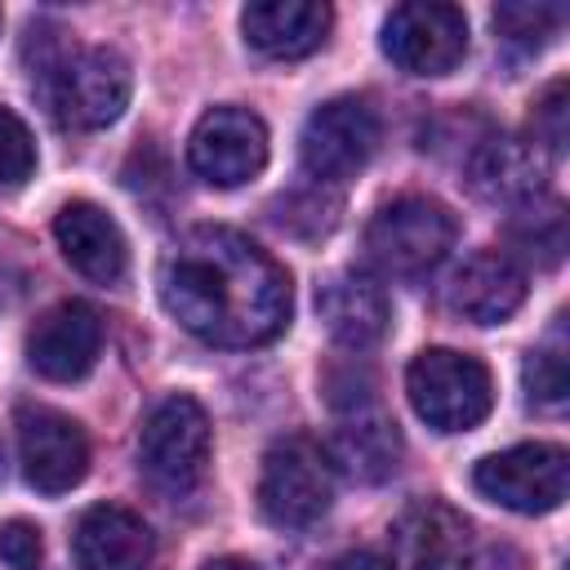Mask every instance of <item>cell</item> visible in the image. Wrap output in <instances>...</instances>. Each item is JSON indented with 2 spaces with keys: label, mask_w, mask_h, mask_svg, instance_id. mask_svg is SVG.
I'll return each mask as SVG.
<instances>
[{
  "label": "cell",
  "mask_w": 570,
  "mask_h": 570,
  "mask_svg": "<svg viewBox=\"0 0 570 570\" xmlns=\"http://www.w3.org/2000/svg\"><path fill=\"white\" fill-rule=\"evenodd\" d=\"M165 312L209 347H263L289 325V272L232 227H191L156 272Z\"/></svg>",
  "instance_id": "6da1fadb"
},
{
  "label": "cell",
  "mask_w": 570,
  "mask_h": 570,
  "mask_svg": "<svg viewBox=\"0 0 570 570\" xmlns=\"http://www.w3.org/2000/svg\"><path fill=\"white\" fill-rule=\"evenodd\" d=\"M40 85H45V98H49V111L58 116V125L102 129L129 107L134 76L116 49L89 45V49H67V53L49 58L40 67Z\"/></svg>",
  "instance_id": "7a4b0ae2"
},
{
  "label": "cell",
  "mask_w": 570,
  "mask_h": 570,
  "mask_svg": "<svg viewBox=\"0 0 570 570\" xmlns=\"http://www.w3.org/2000/svg\"><path fill=\"white\" fill-rule=\"evenodd\" d=\"M459 223L441 200L396 196L365 227V254L383 276L419 281L454 249Z\"/></svg>",
  "instance_id": "3957f363"
},
{
  "label": "cell",
  "mask_w": 570,
  "mask_h": 570,
  "mask_svg": "<svg viewBox=\"0 0 570 570\" xmlns=\"http://www.w3.org/2000/svg\"><path fill=\"white\" fill-rule=\"evenodd\" d=\"M405 392L414 414L436 432H468L494 405L490 370L454 347H428L405 370Z\"/></svg>",
  "instance_id": "277c9868"
},
{
  "label": "cell",
  "mask_w": 570,
  "mask_h": 570,
  "mask_svg": "<svg viewBox=\"0 0 570 570\" xmlns=\"http://www.w3.org/2000/svg\"><path fill=\"white\" fill-rule=\"evenodd\" d=\"M138 468L151 490L183 499L209 468V414L196 396H165L138 432Z\"/></svg>",
  "instance_id": "5b68a950"
},
{
  "label": "cell",
  "mask_w": 570,
  "mask_h": 570,
  "mask_svg": "<svg viewBox=\"0 0 570 570\" xmlns=\"http://www.w3.org/2000/svg\"><path fill=\"white\" fill-rule=\"evenodd\" d=\"M334 503V463L312 436H281L263 454L258 512L276 530H307Z\"/></svg>",
  "instance_id": "8992f818"
},
{
  "label": "cell",
  "mask_w": 570,
  "mask_h": 570,
  "mask_svg": "<svg viewBox=\"0 0 570 570\" xmlns=\"http://www.w3.org/2000/svg\"><path fill=\"white\" fill-rule=\"evenodd\" d=\"M379 111L365 102V98H330L321 102L307 120H303V134H298V160L307 169V178L316 183H347L356 178L374 147H379Z\"/></svg>",
  "instance_id": "52a82bcc"
},
{
  "label": "cell",
  "mask_w": 570,
  "mask_h": 570,
  "mask_svg": "<svg viewBox=\"0 0 570 570\" xmlns=\"http://www.w3.org/2000/svg\"><path fill=\"white\" fill-rule=\"evenodd\" d=\"M472 485L512 512H552L566 503L570 490V454L561 445H543V441H525L499 454H485L472 472Z\"/></svg>",
  "instance_id": "ba28073f"
},
{
  "label": "cell",
  "mask_w": 570,
  "mask_h": 570,
  "mask_svg": "<svg viewBox=\"0 0 570 570\" xmlns=\"http://www.w3.org/2000/svg\"><path fill=\"white\" fill-rule=\"evenodd\" d=\"M383 53L410 76H445L468 53V18L436 0L396 4L383 22Z\"/></svg>",
  "instance_id": "9c48e42d"
},
{
  "label": "cell",
  "mask_w": 570,
  "mask_h": 570,
  "mask_svg": "<svg viewBox=\"0 0 570 570\" xmlns=\"http://www.w3.org/2000/svg\"><path fill=\"white\" fill-rule=\"evenodd\" d=\"M18 459L22 476L40 494H67L89 472V436L85 428L49 405L18 410Z\"/></svg>",
  "instance_id": "30bf717a"
},
{
  "label": "cell",
  "mask_w": 570,
  "mask_h": 570,
  "mask_svg": "<svg viewBox=\"0 0 570 570\" xmlns=\"http://www.w3.org/2000/svg\"><path fill=\"white\" fill-rule=\"evenodd\" d=\"M191 169L214 187H240L267 165V129L245 107H214L187 138Z\"/></svg>",
  "instance_id": "8fae6325"
},
{
  "label": "cell",
  "mask_w": 570,
  "mask_h": 570,
  "mask_svg": "<svg viewBox=\"0 0 570 570\" xmlns=\"http://www.w3.org/2000/svg\"><path fill=\"white\" fill-rule=\"evenodd\" d=\"M98 352H102V316L89 303H80V298L49 307L31 325V334H27V361H31V370L45 374V379H53V383L85 379L94 370Z\"/></svg>",
  "instance_id": "7c38bea8"
},
{
  "label": "cell",
  "mask_w": 570,
  "mask_h": 570,
  "mask_svg": "<svg viewBox=\"0 0 570 570\" xmlns=\"http://www.w3.org/2000/svg\"><path fill=\"white\" fill-rule=\"evenodd\" d=\"M396 570H468L472 534L468 521L441 499H414L392 525Z\"/></svg>",
  "instance_id": "4fadbf2b"
},
{
  "label": "cell",
  "mask_w": 570,
  "mask_h": 570,
  "mask_svg": "<svg viewBox=\"0 0 570 570\" xmlns=\"http://www.w3.org/2000/svg\"><path fill=\"white\" fill-rule=\"evenodd\" d=\"M330 18L334 13L321 0H254L240 13V31L263 58L294 62L325 45Z\"/></svg>",
  "instance_id": "5bb4252c"
},
{
  "label": "cell",
  "mask_w": 570,
  "mask_h": 570,
  "mask_svg": "<svg viewBox=\"0 0 570 570\" xmlns=\"http://www.w3.org/2000/svg\"><path fill=\"white\" fill-rule=\"evenodd\" d=\"M53 236L62 245V258L80 276H89L98 285H116L125 276V267H129L125 232L94 200H67L58 209V218H53Z\"/></svg>",
  "instance_id": "9a60e30c"
},
{
  "label": "cell",
  "mask_w": 570,
  "mask_h": 570,
  "mask_svg": "<svg viewBox=\"0 0 570 570\" xmlns=\"http://www.w3.org/2000/svg\"><path fill=\"white\" fill-rule=\"evenodd\" d=\"M450 307L472 325H499L525 303V272L503 249H476L450 281Z\"/></svg>",
  "instance_id": "2e32d148"
},
{
  "label": "cell",
  "mask_w": 570,
  "mask_h": 570,
  "mask_svg": "<svg viewBox=\"0 0 570 570\" xmlns=\"http://www.w3.org/2000/svg\"><path fill=\"white\" fill-rule=\"evenodd\" d=\"M76 570H147L151 566V530L138 512L98 503L80 517L71 534Z\"/></svg>",
  "instance_id": "e0dca14e"
},
{
  "label": "cell",
  "mask_w": 570,
  "mask_h": 570,
  "mask_svg": "<svg viewBox=\"0 0 570 570\" xmlns=\"http://www.w3.org/2000/svg\"><path fill=\"white\" fill-rule=\"evenodd\" d=\"M468 183L481 200L521 209L548 191V165L521 138H490L468 160Z\"/></svg>",
  "instance_id": "ac0fdd59"
},
{
  "label": "cell",
  "mask_w": 570,
  "mask_h": 570,
  "mask_svg": "<svg viewBox=\"0 0 570 570\" xmlns=\"http://www.w3.org/2000/svg\"><path fill=\"white\" fill-rule=\"evenodd\" d=\"M316 312L325 321V330L334 334V343L361 352L370 343L383 338L387 330V294L379 281L361 276V272H338L316 289Z\"/></svg>",
  "instance_id": "d6986e66"
},
{
  "label": "cell",
  "mask_w": 570,
  "mask_h": 570,
  "mask_svg": "<svg viewBox=\"0 0 570 570\" xmlns=\"http://www.w3.org/2000/svg\"><path fill=\"white\" fill-rule=\"evenodd\" d=\"M325 454H330V463H338L356 481H383L401 463V432L383 414L352 410V419L334 432V441H330Z\"/></svg>",
  "instance_id": "ffe728a7"
},
{
  "label": "cell",
  "mask_w": 570,
  "mask_h": 570,
  "mask_svg": "<svg viewBox=\"0 0 570 570\" xmlns=\"http://www.w3.org/2000/svg\"><path fill=\"white\" fill-rule=\"evenodd\" d=\"M508 236L539 267H557L561 254H566V209H561V200L539 196V200L521 205L508 223Z\"/></svg>",
  "instance_id": "44dd1931"
},
{
  "label": "cell",
  "mask_w": 570,
  "mask_h": 570,
  "mask_svg": "<svg viewBox=\"0 0 570 570\" xmlns=\"http://www.w3.org/2000/svg\"><path fill=\"white\" fill-rule=\"evenodd\" d=\"M566 9L561 4H499L494 9V31L521 49H539L548 36H557Z\"/></svg>",
  "instance_id": "7402d4cb"
},
{
  "label": "cell",
  "mask_w": 570,
  "mask_h": 570,
  "mask_svg": "<svg viewBox=\"0 0 570 570\" xmlns=\"http://www.w3.org/2000/svg\"><path fill=\"white\" fill-rule=\"evenodd\" d=\"M521 379H525L530 401H539V405L557 410V405L570 396V365H566V347H561V343H552V347H534V352L525 356Z\"/></svg>",
  "instance_id": "603a6c76"
},
{
  "label": "cell",
  "mask_w": 570,
  "mask_h": 570,
  "mask_svg": "<svg viewBox=\"0 0 570 570\" xmlns=\"http://www.w3.org/2000/svg\"><path fill=\"white\" fill-rule=\"evenodd\" d=\"M36 169V142H31V129L9 111L0 107V187H22Z\"/></svg>",
  "instance_id": "cb8c5ba5"
},
{
  "label": "cell",
  "mask_w": 570,
  "mask_h": 570,
  "mask_svg": "<svg viewBox=\"0 0 570 570\" xmlns=\"http://www.w3.org/2000/svg\"><path fill=\"white\" fill-rule=\"evenodd\" d=\"M530 147L539 151H552V156H561L566 151V80H552L548 89H543V98L534 102V111H530Z\"/></svg>",
  "instance_id": "d4e9b609"
},
{
  "label": "cell",
  "mask_w": 570,
  "mask_h": 570,
  "mask_svg": "<svg viewBox=\"0 0 570 570\" xmlns=\"http://www.w3.org/2000/svg\"><path fill=\"white\" fill-rule=\"evenodd\" d=\"M40 552H45V543H40V530L31 521H4L0 525V561L9 570H36Z\"/></svg>",
  "instance_id": "484cf974"
},
{
  "label": "cell",
  "mask_w": 570,
  "mask_h": 570,
  "mask_svg": "<svg viewBox=\"0 0 570 570\" xmlns=\"http://www.w3.org/2000/svg\"><path fill=\"white\" fill-rule=\"evenodd\" d=\"M468 570H525V557H521L512 543H490V548L481 552V561L468 566Z\"/></svg>",
  "instance_id": "4316f807"
},
{
  "label": "cell",
  "mask_w": 570,
  "mask_h": 570,
  "mask_svg": "<svg viewBox=\"0 0 570 570\" xmlns=\"http://www.w3.org/2000/svg\"><path fill=\"white\" fill-rule=\"evenodd\" d=\"M330 570H392V561H387L383 552L356 548V552H343L338 561H330Z\"/></svg>",
  "instance_id": "83f0119b"
},
{
  "label": "cell",
  "mask_w": 570,
  "mask_h": 570,
  "mask_svg": "<svg viewBox=\"0 0 570 570\" xmlns=\"http://www.w3.org/2000/svg\"><path fill=\"white\" fill-rule=\"evenodd\" d=\"M205 570H258V566L245 561V557H218V561H209Z\"/></svg>",
  "instance_id": "f1b7e54d"
},
{
  "label": "cell",
  "mask_w": 570,
  "mask_h": 570,
  "mask_svg": "<svg viewBox=\"0 0 570 570\" xmlns=\"http://www.w3.org/2000/svg\"><path fill=\"white\" fill-rule=\"evenodd\" d=\"M0 481H4V450H0Z\"/></svg>",
  "instance_id": "f546056e"
}]
</instances>
